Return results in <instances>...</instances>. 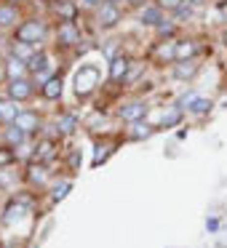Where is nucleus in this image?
I'll return each mask as SVG.
<instances>
[{"label":"nucleus","instance_id":"1","mask_svg":"<svg viewBox=\"0 0 227 248\" xmlns=\"http://www.w3.org/2000/svg\"><path fill=\"white\" fill-rule=\"evenodd\" d=\"M43 38H46V24L40 22V19H30V22H24L16 27V40H22V43L38 46Z\"/></svg>","mask_w":227,"mask_h":248},{"label":"nucleus","instance_id":"2","mask_svg":"<svg viewBox=\"0 0 227 248\" xmlns=\"http://www.w3.org/2000/svg\"><path fill=\"white\" fill-rule=\"evenodd\" d=\"M118 19H120V8H118V3H102V6H97V24L102 30H110V27H115L118 24Z\"/></svg>","mask_w":227,"mask_h":248},{"label":"nucleus","instance_id":"3","mask_svg":"<svg viewBox=\"0 0 227 248\" xmlns=\"http://www.w3.org/2000/svg\"><path fill=\"white\" fill-rule=\"evenodd\" d=\"M97 80H99V70H97V67H83V70L75 75V88H78V93H81V96L91 93L94 86H97Z\"/></svg>","mask_w":227,"mask_h":248},{"label":"nucleus","instance_id":"4","mask_svg":"<svg viewBox=\"0 0 227 248\" xmlns=\"http://www.w3.org/2000/svg\"><path fill=\"white\" fill-rule=\"evenodd\" d=\"M32 93H35V86L27 78H16V80H11V86H8V96L16 99V102H24V99H30Z\"/></svg>","mask_w":227,"mask_h":248},{"label":"nucleus","instance_id":"5","mask_svg":"<svg viewBox=\"0 0 227 248\" xmlns=\"http://www.w3.org/2000/svg\"><path fill=\"white\" fill-rule=\"evenodd\" d=\"M22 115V107H19V102L16 99H11V96H6V99H0V123H8L11 125L14 120Z\"/></svg>","mask_w":227,"mask_h":248},{"label":"nucleus","instance_id":"6","mask_svg":"<svg viewBox=\"0 0 227 248\" xmlns=\"http://www.w3.org/2000/svg\"><path fill=\"white\" fill-rule=\"evenodd\" d=\"M14 125H19V128L27 131V134H35V131H40V118H38V112L22 109V115H19V118L14 120Z\"/></svg>","mask_w":227,"mask_h":248},{"label":"nucleus","instance_id":"7","mask_svg":"<svg viewBox=\"0 0 227 248\" xmlns=\"http://www.w3.org/2000/svg\"><path fill=\"white\" fill-rule=\"evenodd\" d=\"M145 115H147L145 102H131V104H126V107H120V118L129 120V123H136V120H142Z\"/></svg>","mask_w":227,"mask_h":248},{"label":"nucleus","instance_id":"8","mask_svg":"<svg viewBox=\"0 0 227 248\" xmlns=\"http://www.w3.org/2000/svg\"><path fill=\"white\" fill-rule=\"evenodd\" d=\"M139 22L145 24V27H158V24L163 22V8H161V6H147V8H142Z\"/></svg>","mask_w":227,"mask_h":248},{"label":"nucleus","instance_id":"9","mask_svg":"<svg viewBox=\"0 0 227 248\" xmlns=\"http://www.w3.org/2000/svg\"><path fill=\"white\" fill-rule=\"evenodd\" d=\"M195 54H198V43H195V40H179L174 59H177V62H190Z\"/></svg>","mask_w":227,"mask_h":248},{"label":"nucleus","instance_id":"10","mask_svg":"<svg viewBox=\"0 0 227 248\" xmlns=\"http://www.w3.org/2000/svg\"><path fill=\"white\" fill-rule=\"evenodd\" d=\"M129 64H131V62L126 59V56L113 59V62H110V78H113V80H123L126 72H129Z\"/></svg>","mask_w":227,"mask_h":248},{"label":"nucleus","instance_id":"11","mask_svg":"<svg viewBox=\"0 0 227 248\" xmlns=\"http://www.w3.org/2000/svg\"><path fill=\"white\" fill-rule=\"evenodd\" d=\"M152 134H155V128H152V125L150 123H142V120H136V123H134V128H131V139H134V141H142V139H150V136Z\"/></svg>","mask_w":227,"mask_h":248},{"label":"nucleus","instance_id":"12","mask_svg":"<svg viewBox=\"0 0 227 248\" xmlns=\"http://www.w3.org/2000/svg\"><path fill=\"white\" fill-rule=\"evenodd\" d=\"M40 91H43L46 99H59L62 96V78H49Z\"/></svg>","mask_w":227,"mask_h":248},{"label":"nucleus","instance_id":"13","mask_svg":"<svg viewBox=\"0 0 227 248\" xmlns=\"http://www.w3.org/2000/svg\"><path fill=\"white\" fill-rule=\"evenodd\" d=\"M6 70H8V75H11V80H16V78L27 75L30 67H27V62H24V59H16V56H14V59L6 64Z\"/></svg>","mask_w":227,"mask_h":248},{"label":"nucleus","instance_id":"14","mask_svg":"<svg viewBox=\"0 0 227 248\" xmlns=\"http://www.w3.org/2000/svg\"><path fill=\"white\" fill-rule=\"evenodd\" d=\"M27 131H22V128H19V125H14L11 123V128H6V141H8V144H11V147H19V144H24V139H27Z\"/></svg>","mask_w":227,"mask_h":248},{"label":"nucleus","instance_id":"15","mask_svg":"<svg viewBox=\"0 0 227 248\" xmlns=\"http://www.w3.org/2000/svg\"><path fill=\"white\" fill-rule=\"evenodd\" d=\"M11 51H14V56H16V59H24V62H30L35 54H38L32 43H22V40H19V43H14Z\"/></svg>","mask_w":227,"mask_h":248},{"label":"nucleus","instance_id":"16","mask_svg":"<svg viewBox=\"0 0 227 248\" xmlns=\"http://www.w3.org/2000/svg\"><path fill=\"white\" fill-rule=\"evenodd\" d=\"M195 72H198V64H195V62L190 59V62H179L177 70H174V75H177L179 80H187V78H193Z\"/></svg>","mask_w":227,"mask_h":248},{"label":"nucleus","instance_id":"17","mask_svg":"<svg viewBox=\"0 0 227 248\" xmlns=\"http://www.w3.org/2000/svg\"><path fill=\"white\" fill-rule=\"evenodd\" d=\"M59 43H62V46L78 43V30L72 27V22H67L65 27H59Z\"/></svg>","mask_w":227,"mask_h":248},{"label":"nucleus","instance_id":"18","mask_svg":"<svg viewBox=\"0 0 227 248\" xmlns=\"http://www.w3.org/2000/svg\"><path fill=\"white\" fill-rule=\"evenodd\" d=\"M27 67H30V72H35V75H40V72H46L49 70V56L40 51V54H35L32 59L27 62Z\"/></svg>","mask_w":227,"mask_h":248},{"label":"nucleus","instance_id":"19","mask_svg":"<svg viewBox=\"0 0 227 248\" xmlns=\"http://www.w3.org/2000/svg\"><path fill=\"white\" fill-rule=\"evenodd\" d=\"M27 179H30L32 184H38V187H43L46 179H49V171H46V166H30Z\"/></svg>","mask_w":227,"mask_h":248},{"label":"nucleus","instance_id":"20","mask_svg":"<svg viewBox=\"0 0 227 248\" xmlns=\"http://www.w3.org/2000/svg\"><path fill=\"white\" fill-rule=\"evenodd\" d=\"M14 24H16V8L0 6V27H14Z\"/></svg>","mask_w":227,"mask_h":248},{"label":"nucleus","instance_id":"21","mask_svg":"<svg viewBox=\"0 0 227 248\" xmlns=\"http://www.w3.org/2000/svg\"><path fill=\"white\" fill-rule=\"evenodd\" d=\"M179 120H182V107H179V104H174V107L163 115V128H171V125L179 123Z\"/></svg>","mask_w":227,"mask_h":248},{"label":"nucleus","instance_id":"22","mask_svg":"<svg viewBox=\"0 0 227 248\" xmlns=\"http://www.w3.org/2000/svg\"><path fill=\"white\" fill-rule=\"evenodd\" d=\"M209 109H211L209 99H193V102H190V112L193 115H206Z\"/></svg>","mask_w":227,"mask_h":248},{"label":"nucleus","instance_id":"23","mask_svg":"<svg viewBox=\"0 0 227 248\" xmlns=\"http://www.w3.org/2000/svg\"><path fill=\"white\" fill-rule=\"evenodd\" d=\"M56 128H59V134H72V128H75V115H65L56 123Z\"/></svg>","mask_w":227,"mask_h":248},{"label":"nucleus","instance_id":"24","mask_svg":"<svg viewBox=\"0 0 227 248\" xmlns=\"http://www.w3.org/2000/svg\"><path fill=\"white\" fill-rule=\"evenodd\" d=\"M14 160H16V155H14L11 147H0V168H3V166H11Z\"/></svg>","mask_w":227,"mask_h":248},{"label":"nucleus","instance_id":"25","mask_svg":"<svg viewBox=\"0 0 227 248\" xmlns=\"http://www.w3.org/2000/svg\"><path fill=\"white\" fill-rule=\"evenodd\" d=\"M54 157V150H51V141L40 144V152H38V160H51Z\"/></svg>","mask_w":227,"mask_h":248},{"label":"nucleus","instance_id":"26","mask_svg":"<svg viewBox=\"0 0 227 248\" xmlns=\"http://www.w3.org/2000/svg\"><path fill=\"white\" fill-rule=\"evenodd\" d=\"M67 192H70V182H62V184H56V189H54V200H62V198H67Z\"/></svg>","mask_w":227,"mask_h":248},{"label":"nucleus","instance_id":"27","mask_svg":"<svg viewBox=\"0 0 227 248\" xmlns=\"http://www.w3.org/2000/svg\"><path fill=\"white\" fill-rule=\"evenodd\" d=\"M184 0H161V3H158V6L161 8H168V11H177L179 6H182Z\"/></svg>","mask_w":227,"mask_h":248},{"label":"nucleus","instance_id":"28","mask_svg":"<svg viewBox=\"0 0 227 248\" xmlns=\"http://www.w3.org/2000/svg\"><path fill=\"white\" fill-rule=\"evenodd\" d=\"M107 155H110V147H97V155H94V166H99V163H102Z\"/></svg>","mask_w":227,"mask_h":248},{"label":"nucleus","instance_id":"29","mask_svg":"<svg viewBox=\"0 0 227 248\" xmlns=\"http://www.w3.org/2000/svg\"><path fill=\"white\" fill-rule=\"evenodd\" d=\"M193 16V8L187 6V3H182V6L177 8V19H190Z\"/></svg>","mask_w":227,"mask_h":248},{"label":"nucleus","instance_id":"30","mask_svg":"<svg viewBox=\"0 0 227 248\" xmlns=\"http://www.w3.org/2000/svg\"><path fill=\"white\" fill-rule=\"evenodd\" d=\"M158 32H161V35H171V32H174V24H171V22H166V19H163V22L158 24Z\"/></svg>","mask_w":227,"mask_h":248},{"label":"nucleus","instance_id":"31","mask_svg":"<svg viewBox=\"0 0 227 248\" xmlns=\"http://www.w3.org/2000/svg\"><path fill=\"white\" fill-rule=\"evenodd\" d=\"M62 16H65L67 22H72V16H75V11H72V8H70V6H67V3H65V6H62Z\"/></svg>","mask_w":227,"mask_h":248},{"label":"nucleus","instance_id":"32","mask_svg":"<svg viewBox=\"0 0 227 248\" xmlns=\"http://www.w3.org/2000/svg\"><path fill=\"white\" fill-rule=\"evenodd\" d=\"M83 6H88V8H94V6H102V0H81Z\"/></svg>","mask_w":227,"mask_h":248},{"label":"nucleus","instance_id":"33","mask_svg":"<svg viewBox=\"0 0 227 248\" xmlns=\"http://www.w3.org/2000/svg\"><path fill=\"white\" fill-rule=\"evenodd\" d=\"M8 75V70H6V64H0V80H3V78Z\"/></svg>","mask_w":227,"mask_h":248},{"label":"nucleus","instance_id":"34","mask_svg":"<svg viewBox=\"0 0 227 248\" xmlns=\"http://www.w3.org/2000/svg\"><path fill=\"white\" fill-rule=\"evenodd\" d=\"M54 3H59V6H65V3H70V0H54Z\"/></svg>","mask_w":227,"mask_h":248},{"label":"nucleus","instance_id":"35","mask_svg":"<svg viewBox=\"0 0 227 248\" xmlns=\"http://www.w3.org/2000/svg\"><path fill=\"white\" fill-rule=\"evenodd\" d=\"M110 3H118V0H110Z\"/></svg>","mask_w":227,"mask_h":248}]
</instances>
